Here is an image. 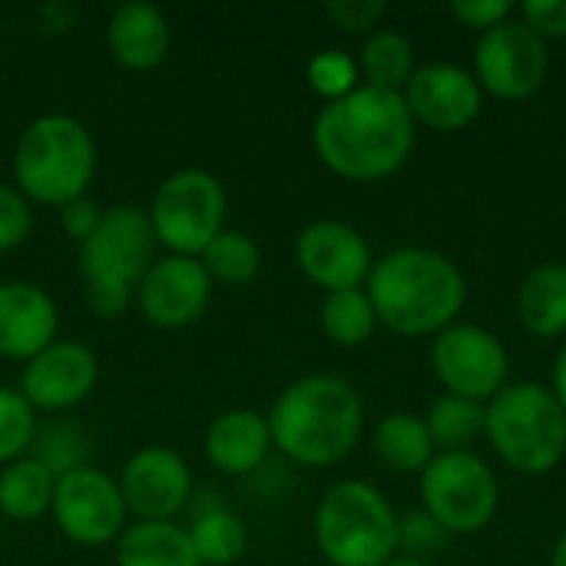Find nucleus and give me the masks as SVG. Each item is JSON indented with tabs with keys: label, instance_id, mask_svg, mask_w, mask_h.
<instances>
[{
	"label": "nucleus",
	"instance_id": "f257e3e1",
	"mask_svg": "<svg viewBox=\"0 0 566 566\" xmlns=\"http://www.w3.org/2000/svg\"><path fill=\"white\" fill-rule=\"evenodd\" d=\"M418 123L401 93L358 86L325 103L312 126L318 159L342 179L378 182L395 176L415 153Z\"/></svg>",
	"mask_w": 566,
	"mask_h": 566
},
{
	"label": "nucleus",
	"instance_id": "f03ea898",
	"mask_svg": "<svg viewBox=\"0 0 566 566\" xmlns=\"http://www.w3.org/2000/svg\"><path fill=\"white\" fill-rule=\"evenodd\" d=\"M365 292L375 305L378 325L408 338L441 335L461 318L468 302L461 265L451 255L421 245L381 255L371 265Z\"/></svg>",
	"mask_w": 566,
	"mask_h": 566
},
{
	"label": "nucleus",
	"instance_id": "7ed1b4c3",
	"mask_svg": "<svg viewBox=\"0 0 566 566\" xmlns=\"http://www.w3.org/2000/svg\"><path fill=\"white\" fill-rule=\"evenodd\" d=\"M365 428L358 391L335 375H305L292 381L269 411L272 444L305 468H332L345 461Z\"/></svg>",
	"mask_w": 566,
	"mask_h": 566
},
{
	"label": "nucleus",
	"instance_id": "20e7f679",
	"mask_svg": "<svg viewBox=\"0 0 566 566\" xmlns=\"http://www.w3.org/2000/svg\"><path fill=\"white\" fill-rule=\"evenodd\" d=\"M93 172V136L73 116H36L13 146V179L27 202L60 209L86 192Z\"/></svg>",
	"mask_w": 566,
	"mask_h": 566
},
{
	"label": "nucleus",
	"instance_id": "39448f33",
	"mask_svg": "<svg viewBox=\"0 0 566 566\" xmlns=\"http://www.w3.org/2000/svg\"><path fill=\"white\" fill-rule=\"evenodd\" d=\"M315 544L332 566H385L398 557L401 517L375 484L338 481L315 507Z\"/></svg>",
	"mask_w": 566,
	"mask_h": 566
},
{
	"label": "nucleus",
	"instance_id": "423d86ee",
	"mask_svg": "<svg viewBox=\"0 0 566 566\" xmlns=\"http://www.w3.org/2000/svg\"><path fill=\"white\" fill-rule=\"evenodd\" d=\"M484 438L511 471L537 478L566 458V415L551 388L517 381L484 405Z\"/></svg>",
	"mask_w": 566,
	"mask_h": 566
},
{
	"label": "nucleus",
	"instance_id": "0eeeda50",
	"mask_svg": "<svg viewBox=\"0 0 566 566\" xmlns=\"http://www.w3.org/2000/svg\"><path fill=\"white\" fill-rule=\"evenodd\" d=\"M156 235L149 212L139 206H113L103 212L93 235L80 245V272L86 279V302L99 318H119L133 289L153 265Z\"/></svg>",
	"mask_w": 566,
	"mask_h": 566
},
{
	"label": "nucleus",
	"instance_id": "6e6552de",
	"mask_svg": "<svg viewBox=\"0 0 566 566\" xmlns=\"http://www.w3.org/2000/svg\"><path fill=\"white\" fill-rule=\"evenodd\" d=\"M424 514L444 534H481L501 504L491 464L474 451H438L421 471Z\"/></svg>",
	"mask_w": 566,
	"mask_h": 566
},
{
	"label": "nucleus",
	"instance_id": "1a4fd4ad",
	"mask_svg": "<svg viewBox=\"0 0 566 566\" xmlns=\"http://www.w3.org/2000/svg\"><path fill=\"white\" fill-rule=\"evenodd\" d=\"M226 222V192L222 182L206 169L172 172L153 199L149 226L159 245L172 255L199 259L202 249L222 232Z\"/></svg>",
	"mask_w": 566,
	"mask_h": 566
},
{
	"label": "nucleus",
	"instance_id": "9d476101",
	"mask_svg": "<svg viewBox=\"0 0 566 566\" xmlns=\"http://www.w3.org/2000/svg\"><path fill=\"white\" fill-rule=\"evenodd\" d=\"M431 371L444 395L488 405L507 388L511 355L497 335L481 325L454 322L431 342Z\"/></svg>",
	"mask_w": 566,
	"mask_h": 566
},
{
	"label": "nucleus",
	"instance_id": "9b49d317",
	"mask_svg": "<svg viewBox=\"0 0 566 566\" xmlns=\"http://www.w3.org/2000/svg\"><path fill=\"white\" fill-rule=\"evenodd\" d=\"M551 70L547 40H541L517 13L501 27L478 36L474 46V80L481 83L484 96L494 99H527L534 96Z\"/></svg>",
	"mask_w": 566,
	"mask_h": 566
},
{
	"label": "nucleus",
	"instance_id": "f8f14e48",
	"mask_svg": "<svg viewBox=\"0 0 566 566\" xmlns=\"http://www.w3.org/2000/svg\"><path fill=\"white\" fill-rule=\"evenodd\" d=\"M50 511L56 527L83 547H103L109 541H119L129 514L119 494V481L83 464L56 478Z\"/></svg>",
	"mask_w": 566,
	"mask_h": 566
},
{
	"label": "nucleus",
	"instance_id": "ddd939ff",
	"mask_svg": "<svg viewBox=\"0 0 566 566\" xmlns=\"http://www.w3.org/2000/svg\"><path fill=\"white\" fill-rule=\"evenodd\" d=\"M295 262L302 275L325 292L365 289L375 265L365 235L348 222H335V219H318L298 232Z\"/></svg>",
	"mask_w": 566,
	"mask_h": 566
},
{
	"label": "nucleus",
	"instance_id": "4468645a",
	"mask_svg": "<svg viewBox=\"0 0 566 566\" xmlns=\"http://www.w3.org/2000/svg\"><path fill=\"white\" fill-rule=\"evenodd\" d=\"M411 119L434 133H458L481 116L484 90L471 70L458 63H424L401 90Z\"/></svg>",
	"mask_w": 566,
	"mask_h": 566
},
{
	"label": "nucleus",
	"instance_id": "2eb2a0df",
	"mask_svg": "<svg viewBox=\"0 0 566 566\" xmlns=\"http://www.w3.org/2000/svg\"><path fill=\"white\" fill-rule=\"evenodd\" d=\"M212 298V279L199 259L169 255L149 265L136 285L139 312L156 328H186L192 325Z\"/></svg>",
	"mask_w": 566,
	"mask_h": 566
},
{
	"label": "nucleus",
	"instance_id": "dca6fc26",
	"mask_svg": "<svg viewBox=\"0 0 566 566\" xmlns=\"http://www.w3.org/2000/svg\"><path fill=\"white\" fill-rule=\"evenodd\" d=\"M192 491L186 461L172 448H143L136 451L119 474V494L129 514L139 521H169L176 517Z\"/></svg>",
	"mask_w": 566,
	"mask_h": 566
},
{
	"label": "nucleus",
	"instance_id": "f3484780",
	"mask_svg": "<svg viewBox=\"0 0 566 566\" xmlns=\"http://www.w3.org/2000/svg\"><path fill=\"white\" fill-rule=\"evenodd\" d=\"M96 385V358L86 345L53 342L36 358L27 361L20 378V395L30 408L66 411L80 405Z\"/></svg>",
	"mask_w": 566,
	"mask_h": 566
},
{
	"label": "nucleus",
	"instance_id": "a211bd4d",
	"mask_svg": "<svg viewBox=\"0 0 566 566\" xmlns=\"http://www.w3.org/2000/svg\"><path fill=\"white\" fill-rule=\"evenodd\" d=\"M56 305L30 282L0 285V358L30 361L56 342Z\"/></svg>",
	"mask_w": 566,
	"mask_h": 566
},
{
	"label": "nucleus",
	"instance_id": "6ab92c4d",
	"mask_svg": "<svg viewBox=\"0 0 566 566\" xmlns=\"http://www.w3.org/2000/svg\"><path fill=\"white\" fill-rule=\"evenodd\" d=\"M272 448L269 418L249 408L219 415L206 431V458L216 471L242 478L252 474Z\"/></svg>",
	"mask_w": 566,
	"mask_h": 566
},
{
	"label": "nucleus",
	"instance_id": "aec40b11",
	"mask_svg": "<svg viewBox=\"0 0 566 566\" xmlns=\"http://www.w3.org/2000/svg\"><path fill=\"white\" fill-rule=\"evenodd\" d=\"M106 46L126 70H153L169 53V23L153 3H119L106 27Z\"/></svg>",
	"mask_w": 566,
	"mask_h": 566
},
{
	"label": "nucleus",
	"instance_id": "412c9836",
	"mask_svg": "<svg viewBox=\"0 0 566 566\" xmlns=\"http://www.w3.org/2000/svg\"><path fill=\"white\" fill-rule=\"evenodd\" d=\"M517 318L534 338L566 335V265L541 262L517 289Z\"/></svg>",
	"mask_w": 566,
	"mask_h": 566
},
{
	"label": "nucleus",
	"instance_id": "4be33fe9",
	"mask_svg": "<svg viewBox=\"0 0 566 566\" xmlns=\"http://www.w3.org/2000/svg\"><path fill=\"white\" fill-rule=\"evenodd\" d=\"M116 566H202L189 531L172 521H139L116 541Z\"/></svg>",
	"mask_w": 566,
	"mask_h": 566
},
{
	"label": "nucleus",
	"instance_id": "5701e85b",
	"mask_svg": "<svg viewBox=\"0 0 566 566\" xmlns=\"http://www.w3.org/2000/svg\"><path fill=\"white\" fill-rule=\"evenodd\" d=\"M371 448H375V458L398 474H421L438 454L424 418H418L411 411L385 415L375 424Z\"/></svg>",
	"mask_w": 566,
	"mask_h": 566
},
{
	"label": "nucleus",
	"instance_id": "b1692460",
	"mask_svg": "<svg viewBox=\"0 0 566 566\" xmlns=\"http://www.w3.org/2000/svg\"><path fill=\"white\" fill-rule=\"evenodd\" d=\"M56 471L40 458H17L0 471V514L10 521H36L53 507Z\"/></svg>",
	"mask_w": 566,
	"mask_h": 566
},
{
	"label": "nucleus",
	"instance_id": "393cba45",
	"mask_svg": "<svg viewBox=\"0 0 566 566\" xmlns=\"http://www.w3.org/2000/svg\"><path fill=\"white\" fill-rule=\"evenodd\" d=\"M415 70H418L415 43L401 30L378 27L365 36L361 53H358V73H361L365 86L401 93Z\"/></svg>",
	"mask_w": 566,
	"mask_h": 566
},
{
	"label": "nucleus",
	"instance_id": "a878e982",
	"mask_svg": "<svg viewBox=\"0 0 566 566\" xmlns=\"http://www.w3.org/2000/svg\"><path fill=\"white\" fill-rule=\"evenodd\" d=\"M378 328L375 305L365 289H342L328 292L322 302V332L342 345V348H358L365 345Z\"/></svg>",
	"mask_w": 566,
	"mask_h": 566
},
{
	"label": "nucleus",
	"instance_id": "bb28decb",
	"mask_svg": "<svg viewBox=\"0 0 566 566\" xmlns=\"http://www.w3.org/2000/svg\"><path fill=\"white\" fill-rule=\"evenodd\" d=\"M199 265L212 282L222 285H245L259 275L262 269V249L249 232L239 229H222L199 255Z\"/></svg>",
	"mask_w": 566,
	"mask_h": 566
},
{
	"label": "nucleus",
	"instance_id": "cd10ccee",
	"mask_svg": "<svg viewBox=\"0 0 566 566\" xmlns=\"http://www.w3.org/2000/svg\"><path fill=\"white\" fill-rule=\"evenodd\" d=\"M189 541L202 566H232L245 554L249 534L232 511L216 507L189 527Z\"/></svg>",
	"mask_w": 566,
	"mask_h": 566
},
{
	"label": "nucleus",
	"instance_id": "c85d7f7f",
	"mask_svg": "<svg viewBox=\"0 0 566 566\" xmlns=\"http://www.w3.org/2000/svg\"><path fill=\"white\" fill-rule=\"evenodd\" d=\"M424 424L438 451H468V444L484 434V405L444 395L428 408Z\"/></svg>",
	"mask_w": 566,
	"mask_h": 566
},
{
	"label": "nucleus",
	"instance_id": "c756f323",
	"mask_svg": "<svg viewBox=\"0 0 566 566\" xmlns=\"http://www.w3.org/2000/svg\"><path fill=\"white\" fill-rule=\"evenodd\" d=\"M305 80L312 86V93H318L325 103H335L348 93H355L361 86V73H358V60L348 56L345 50H322L308 60L305 66Z\"/></svg>",
	"mask_w": 566,
	"mask_h": 566
},
{
	"label": "nucleus",
	"instance_id": "7c9ffc66",
	"mask_svg": "<svg viewBox=\"0 0 566 566\" xmlns=\"http://www.w3.org/2000/svg\"><path fill=\"white\" fill-rule=\"evenodd\" d=\"M33 408L13 388H0V464L23 458L27 444L33 441Z\"/></svg>",
	"mask_w": 566,
	"mask_h": 566
},
{
	"label": "nucleus",
	"instance_id": "2f4dec72",
	"mask_svg": "<svg viewBox=\"0 0 566 566\" xmlns=\"http://www.w3.org/2000/svg\"><path fill=\"white\" fill-rule=\"evenodd\" d=\"M33 229L30 202L20 196L17 186H0V252L17 249Z\"/></svg>",
	"mask_w": 566,
	"mask_h": 566
},
{
	"label": "nucleus",
	"instance_id": "473e14b6",
	"mask_svg": "<svg viewBox=\"0 0 566 566\" xmlns=\"http://www.w3.org/2000/svg\"><path fill=\"white\" fill-rule=\"evenodd\" d=\"M325 13L345 33H371L378 30V20L388 13V3L385 0H332Z\"/></svg>",
	"mask_w": 566,
	"mask_h": 566
},
{
	"label": "nucleus",
	"instance_id": "72a5a7b5",
	"mask_svg": "<svg viewBox=\"0 0 566 566\" xmlns=\"http://www.w3.org/2000/svg\"><path fill=\"white\" fill-rule=\"evenodd\" d=\"M451 13L458 23H464L478 33H488V30L501 27L504 20H511L517 13V7L511 0H454Z\"/></svg>",
	"mask_w": 566,
	"mask_h": 566
},
{
	"label": "nucleus",
	"instance_id": "f704fd0d",
	"mask_svg": "<svg viewBox=\"0 0 566 566\" xmlns=\"http://www.w3.org/2000/svg\"><path fill=\"white\" fill-rule=\"evenodd\" d=\"M517 17L541 40H564L566 36V0H527L517 7Z\"/></svg>",
	"mask_w": 566,
	"mask_h": 566
},
{
	"label": "nucleus",
	"instance_id": "c9c22d12",
	"mask_svg": "<svg viewBox=\"0 0 566 566\" xmlns=\"http://www.w3.org/2000/svg\"><path fill=\"white\" fill-rule=\"evenodd\" d=\"M99 219H103L99 206H96L93 199H86V196H80V199L60 206V226H63V232H66L70 239H76L80 245L93 235V229L99 226Z\"/></svg>",
	"mask_w": 566,
	"mask_h": 566
},
{
	"label": "nucleus",
	"instance_id": "e433bc0d",
	"mask_svg": "<svg viewBox=\"0 0 566 566\" xmlns=\"http://www.w3.org/2000/svg\"><path fill=\"white\" fill-rule=\"evenodd\" d=\"M444 537V531L428 517V514H411L401 521V544L411 547V551H424V547H434L438 541Z\"/></svg>",
	"mask_w": 566,
	"mask_h": 566
},
{
	"label": "nucleus",
	"instance_id": "4c0bfd02",
	"mask_svg": "<svg viewBox=\"0 0 566 566\" xmlns=\"http://www.w3.org/2000/svg\"><path fill=\"white\" fill-rule=\"evenodd\" d=\"M551 391H554V398L560 401V408H564V415H566V345L557 352V361H554V385H551Z\"/></svg>",
	"mask_w": 566,
	"mask_h": 566
},
{
	"label": "nucleus",
	"instance_id": "58836bf2",
	"mask_svg": "<svg viewBox=\"0 0 566 566\" xmlns=\"http://www.w3.org/2000/svg\"><path fill=\"white\" fill-rule=\"evenodd\" d=\"M551 566H566V531L557 537L554 554H551Z\"/></svg>",
	"mask_w": 566,
	"mask_h": 566
},
{
	"label": "nucleus",
	"instance_id": "ea45409f",
	"mask_svg": "<svg viewBox=\"0 0 566 566\" xmlns=\"http://www.w3.org/2000/svg\"><path fill=\"white\" fill-rule=\"evenodd\" d=\"M385 566H428L424 560H418V557H395V560H388Z\"/></svg>",
	"mask_w": 566,
	"mask_h": 566
}]
</instances>
